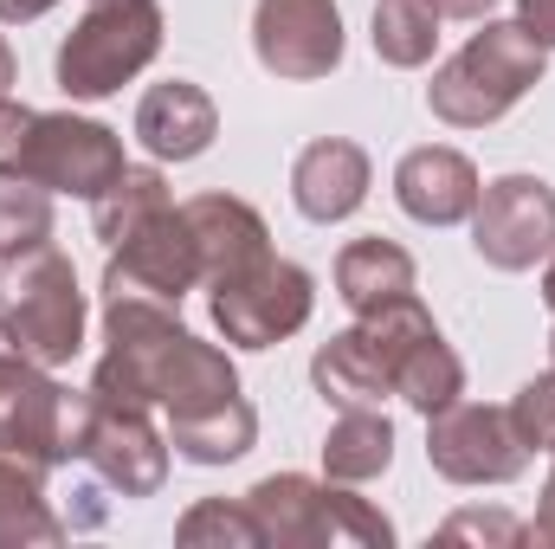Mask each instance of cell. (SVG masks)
<instances>
[{"mask_svg": "<svg viewBox=\"0 0 555 549\" xmlns=\"http://www.w3.org/2000/svg\"><path fill=\"white\" fill-rule=\"evenodd\" d=\"M310 382H317V395H323L330 408H382V401L395 395V382H388L375 343L362 336V323H356V330H336V336L310 356Z\"/></svg>", "mask_w": 555, "mask_h": 549, "instance_id": "obj_19", "label": "cell"}, {"mask_svg": "<svg viewBox=\"0 0 555 549\" xmlns=\"http://www.w3.org/2000/svg\"><path fill=\"white\" fill-rule=\"evenodd\" d=\"M543 304L555 310V253H550V272H543Z\"/></svg>", "mask_w": 555, "mask_h": 549, "instance_id": "obj_35", "label": "cell"}, {"mask_svg": "<svg viewBox=\"0 0 555 549\" xmlns=\"http://www.w3.org/2000/svg\"><path fill=\"white\" fill-rule=\"evenodd\" d=\"M395 465V420L382 408H336V426L323 433V472L336 485H369Z\"/></svg>", "mask_w": 555, "mask_h": 549, "instance_id": "obj_22", "label": "cell"}, {"mask_svg": "<svg viewBox=\"0 0 555 549\" xmlns=\"http://www.w3.org/2000/svg\"><path fill=\"white\" fill-rule=\"evenodd\" d=\"M439 7V20H485L498 0H433Z\"/></svg>", "mask_w": 555, "mask_h": 549, "instance_id": "obj_33", "label": "cell"}, {"mask_svg": "<svg viewBox=\"0 0 555 549\" xmlns=\"http://www.w3.org/2000/svg\"><path fill=\"white\" fill-rule=\"evenodd\" d=\"M439 544H524V524L504 518V511H459L439 531Z\"/></svg>", "mask_w": 555, "mask_h": 549, "instance_id": "obj_29", "label": "cell"}, {"mask_svg": "<svg viewBox=\"0 0 555 549\" xmlns=\"http://www.w3.org/2000/svg\"><path fill=\"white\" fill-rule=\"evenodd\" d=\"M46 246H52V194L20 175H0V272Z\"/></svg>", "mask_w": 555, "mask_h": 549, "instance_id": "obj_26", "label": "cell"}, {"mask_svg": "<svg viewBox=\"0 0 555 549\" xmlns=\"http://www.w3.org/2000/svg\"><path fill=\"white\" fill-rule=\"evenodd\" d=\"M91 395L124 408H162L168 420L220 408L240 395L233 356L201 343L175 304L155 297H104V356L91 369Z\"/></svg>", "mask_w": 555, "mask_h": 549, "instance_id": "obj_1", "label": "cell"}, {"mask_svg": "<svg viewBox=\"0 0 555 549\" xmlns=\"http://www.w3.org/2000/svg\"><path fill=\"white\" fill-rule=\"evenodd\" d=\"M414 284H420L414 253L395 246V240H382V233H375V240H349V246L336 253V297H343L356 317H369V310L408 297Z\"/></svg>", "mask_w": 555, "mask_h": 549, "instance_id": "obj_20", "label": "cell"}, {"mask_svg": "<svg viewBox=\"0 0 555 549\" xmlns=\"http://www.w3.org/2000/svg\"><path fill=\"white\" fill-rule=\"evenodd\" d=\"M13 78H20V72H13V46H7V39H0V98H7V91H13Z\"/></svg>", "mask_w": 555, "mask_h": 549, "instance_id": "obj_34", "label": "cell"}, {"mask_svg": "<svg viewBox=\"0 0 555 549\" xmlns=\"http://www.w3.org/2000/svg\"><path fill=\"white\" fill-rule=\"evenodd\" d=\"M201 284V246H194V227L181 207H162L149 214L137 233H124L111 246V266H104V297H155V304H175Z\"/></svg>", "mask_w": 555, "mask_h": 549, "instance_id": "obj_12", "label": "cell"}, {"mask_svg": "<svg viewBox=\"0 0 555 549\" xmlns=\"http://www.w3.org/2000/svg\"><path fill=\"white\" fill-rule=\"evenodd\" d=\"M511 426L530 452H555V369L511 395Z\"/></svg>", "mask_w": 555, "mask_h": 549, "instance_id": "obj_28", "label": "cell"}, {"mask_svg": "<svg viewBox=\"0 0 555 549\" xmlns=\"http://www.w3.org/2000/svg\"><path fill=\"white\" fill-rule=\"evenodd\" d=\"M175 544L201 549V544H266V531H259V518H253V505L240 498V505H227V498H207V505H194L181 524H175Z\"/></svg>", "mask_w": 555, "mask_h": 549, "instance_id": "obj_27", "label": "cell"}, {"mask_svg": "<svg viewBox=\"0 0 555 549\" xmlns=\"http://www.w3.org/2000/svg\"><path fill=\"white\" fill-rule=\"evenodd\" d=\"M543 498H550V505H555V465H550V485H543Z\"/></svg>", "mask_w": 555, "mask_h": 549, "instance_id": "obj_37", "label": "cell"}, {"mask_svg": "<svg viewBox=\"0 0 555 549\" xmlns=\"http://www.w3.org/2000/svg\"><path fill=\"white\" fill-rule=\"evenodd\" d=\"M369 181H375L369 149L349 142V137H317L310 149H297V162H291V201H297V214L317 220V227L349 220V214L369 201Z\"/></svg>", "mask_w": 555, "mask_h": 549, "instance_id": "obj_15", "label": "cell"}, {"mask_svg": "<svg viewBox=\"0 0 555 549\" xmlns=\"http://www.w3.org/2000/svg\"><path fill=\"white\" fill-rule=\"evenodd\" d=\"M253 52L272 78H291V85L330 78L343 65V7L336 0H259Z\"/></svg>", "mask_w": 555, "mask_h": 549, "instance_id": "obj_13", "label": "cell"}, {"mask_svg": "<svg viewBox=\"0 0 555 549\" xmlns=\"http://www.w3.org/2000/svg\"><path fill=\"white\" fill-rule=\"evenodd\" d=\"M7 330L20 343V356L46 362V369H65L78 349H85V291L78 272L59 246L7 266Z\"/></svg>", "mask_w": 555, "mask_h": 549, "instance_id": "obj_7", "label": "cell"}, {"mask_svg": "<svg viewBox=\"0 0 555 549\" xmlns=\"http://www.w3.org/2000/svg\"><path fill=\"white\" fill-rule=\"evenodd\" d=\"M220 137V111L194 78H162L137 104V142L155 162H194Z\"/></svg>", "mask_w": 555, "mask_h": 549, "instance_id": "obj_17", "label": "cell"}, {"mask_svg": "<svg viewBox=\"0 0 555 549\" xmlns=\"http://www.w3.org/2000/svg\"><path fill=\"white\" fill-rule=\"evenodd\" d=\"M550 369H555V330H550Z\"/></svg>", "mask_w": 555, "mask_h": 549, "instance_id": "obj_38", "label": "cell"}, {"mask_svg": "<svg viewBox=\"0 0 555 549\" xmlns=\"http://www.w3.org/2000/svg\"><path fill=\"white\" fill-rule=\"evenodd\" d=\"M207 291H214V323L233 349H272L284 336H297L310 323V304H317L310 272L278 259V253H266L259 266L220 278V284H207Z\"/></svg>", "mask_w": 555, "mask_h": 549, "instance_id": "obj_8", "label": "cell"}, {"mask_svg": "<svg viewBox=\"0 0 555 549\" xmlns=\"http://www.w3.org/2000/svg\"><path fill=\"white\" fill-rule=\"evenodd\" d=\"M46 472L39 459L0 452V549H26V544H65V518L46 505Z\"/></svg>", "mask_w": 555, "mask_h": 549, "instance_id": "obj_21", "label": "cell"}, {"mask_svg": "<svg viewBox=\"0 0 555 549\" xmlns=\"http://www.w3.org/2000/svg\"><path fill=\"white\" fill-rule=\"evenodd\" d=\"M162 52V7L155 0H91V13L59 46V91L98 104L124 91Z\"/></svg>", "mask_w": 555, "mask_h": 549, "instance_id": "obj_4", "label": "cell"}, {"mask_svg": "<svg viewBox=\"0 0 555 549\" xmlns=\"http://www.w3.org/2000/svg\"><path fill=\"white\" fill-rule=\"evenodd\" d=\"M59 0H0V26H26V20H39V13H52Z\"/></svg>", "mask_w": 555, "mask_h": 549, "instance_id": "obj_32", "label": "cell"}, {"mask_svg": "<svg viewBox=\"0 0 555 549\" xmlns=\"http://www.w3.org/2000/svg\"><path fill=\"white\" fill-rule=\"evenodd\" d=\"M124 142L117 130H104L98 117H72V111H39L26 149H20V181L46 188V194H78V201H98L117 175H124Z\"/></svg>", "mask_w": 555, "mask_h": 549, "instance_id": "obj_9", "label": "cell"}, {"mask_svg": "<svg viewBox=\"0 0 555 549\" xmlns=\"http://www.w3.org/2000/svg\"><path fill=\"white\" fill-rule=\"evenodd\" d=\"M162 207H175L168 201V175L162 168H149V162H130L98 201H91V227H98V240L104 246H117L124 233H137L149 214H162Z\"/></svg>", "mask_w": 555, "mask_h": 549, "instance_id": "obj_24", "label": "cell"}, {"mask_svg": "<svg viewBox=\"0 0 555 549\" xmlns=\"http://www.w3.org/2000/svg\"><path fill=\"white\" fill-rule=\"evenodd\" d=\"M246 505H253L266 544H278V549H330V544L388 549L395 544V524L369 498H356L349 485H336V478L317 485L304 472H272V478H259L246 491Z\"/></svg>", "mask_w": 555, "mask_h": 549, "instance_id": "obj_3", "label": "cell"}, {"mask_svg": "<svg viewBox=\"0 0 555 549\" xmlns=\"http://www.w3.org/2000/svg\"><path fill=\"white\" fill-rule=\"evenodd\" d=\"M472 246L491 272H530L555 253V188L543 175H498L472 207Z\"/></svg>", "mask_w": 555, "mask_h": 549, "instance_id": "obj_11", "label": "cell"}, {"mask_svg": "<svg viewBox=\"0 0 555 549\" xmlns=\"http://www.w3.org/2000/svg\"><path fill=\"white\" fill-rule=\"evenodd\" d=\"M65 459H85L124 498H155L168 478V433H155L149 408H124L85 388L65 401Z\"/></svg>", "mask_w": 555, "mask_h": 549, "instance_id": "obj_5", "label": "cell"}, {"mask_svg": "<svg viewBox=\"0 0 555 549\" xmlns=\"http://www.w3.org/2000/svg\"><path fill=\"white\" fill-rule=\"evenodd\" d=\"M375 59L395 72H414L439 46V7L433 0H375Z\"/></svg>", "mask_w": 555, "mask_h": 549, "instance_id": "obj_25", "label": "cell"}, {"mask_svg": "<svg viewBox=\"0 0 555 549\" xmlns=\"http://www.w3.org/2000/svg\"><path fill=\"white\" fill-rule=\"evenodd\" d=\"M485 181L472 168V155L446 149V142H426V149H408L401 168H395V201L401 214H414L420 227H459L472 220Z\"/></svg>", "mask_w": 555, "mask_h": 549, "instance_id": "obj_16", "label": "cell"}, {"mask_svg": "<svg viewBox=\"0 0 555 549\" xmlns=\"http://www.w3.org/2000/svg\"><path fill=\"white\" fill-rule=\"evenodd\" d=\"M550 72V46L524 33V20H485L426 85V104L452 130H485L504 111H517Z\"/></svg>", "mask_w": 555, "mask_h": 549, "instance_id": "obj_2", "label": "cell"}, {"mask_svg": "<svg viewBox=\"0 0 555 549\" xmlns=\"http://www.w3.org/2000/svg\"><path fill=\"white\" fill-rule=\"evenodd\" d=\"M426 459L452 485H511L530 465V446L517 439L511 408L491 401H452L426 413Z\"/></svg>", "mask_w": 555, "mask_h": 549, "instance_id": "obj_10", "label": "cell"}, {"mask_svg": "<svg viewBox=\"0 0 555 549\" xmlns=\"http://www.w3.org/2000/svg\"><path fill=\"white\" fill-rule=\"evenodd\" d=\"M253 439H259V413H253L246 395H233V401H220V408L168 420V446H175L188 465H233V459L253 452Z\"/></svg>", "mask_w": 555, "mask_h": 549, "instance_id": "obj_23", "label": "cell"}, {"mask_svg": "<svg viewBox=\"0 0 555 549\" xmlns=\"http://www.w3.org/2000/svg\"><path fill=\"white\" fill-rule=\"evenodd\" d=\"M65 401L72 388H59L46 362L7 349L0 356V452L65 465Z\"/></svg>", "mask_w": 555, "mask_h": 549, "instance_id": "obj_14", "label": "cell"}, {"mask_svg": "<svg viewBox=\"0 0 555 549\" xmlns=\"http://www.w3.org/2000/svg\"><path fill=\"white\" fill-rule=\"evenodd\" d=\"M33 117H39V111H26V104L0 98V175H13V168H20V149H26Z\"/></svg>", "mask_w": 555, "mask_h": 549, "instance_id": "obj_30", "label": "cell"}, {"mask_svg": "<svg viewBox=\"0 0 555 549\" xmlns=\"http://www.w3.org/2000/svg\"><path fill=\"white\" fill-rule=\"evenodd\" d=\"M517 20L537 46H555V0H517Z\"/></svg>", "mask_w": 555, "mask_h": 549, "instance_id": "obj_31", "label": "cell"}, {"mask_svg": "<svg viewBox=\"0 0 555 549\" xmlns=\"http://www.w3.org/2000/svg\"><path fill=\"white\" fill-rule=\"evenodd\" d=\"M356 323H362V336L375 343V356H382L395 395L414 413H439L465 395V362L452 356V343L439 336L433 310L420 304L414 291L395 297V304H382V310H369V317H356Z\"/></svg>", "mask_w": 555, "mask_h": 549, "instance_id": "obj_6", "label": "cell"}, {"mask_svg": "<svg viewBox=\"0 0 555 549\" xmlns=\"http://www.w3.org/2000/svg\"><path fill=\"white\" fill-rule=\"evenodd\" d=\"M7 349H20V343H13V330H7V317H0V356H7Z\"/></svg>", "mask_w": 555, "mask_h": 549, "instance_id": "obj_36", "label": "cell"}, {"mask_svg": "<svg viewBox=\"0 0 555 549\" xmlns=\"http://www.w3.org/2000/svg\"><path fill=\"white\" fill-rule=\"evenodd\" d=\"M181 214H188L194 246H201V284H220V278L246 272L272 253V233H266L259 207L240 201V194H194V201H181Z\"/></svg>", "mask_w": 555, "mask_h": 549, "instance_id": "obj_18", "label": "cell"}]
</instances>
